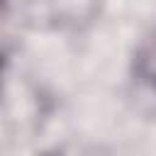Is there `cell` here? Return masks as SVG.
<instances>
[{
  "label": "cell",
  "mask_w": 156,
  "mask_h": 156,
  "mask_svg": "<svg viewBox=\"0 0 156 156\" xmlns=\"http://www.w3.org/2000/svg\"><path fill=\"white\" fill-rule=\"evenodd\" d=\"M129 71H132V78L141 88L156 93V27L149 29L136 41V46L132 51V66H129Z\"/></svg>",
  "instance_id": "1"
},
{
  "label": "cell",
  "mask_w": 156,
  "mask_h": 156,
  "mask_svg": "<svg viewBox=\"0 0 156 156\" xmlns=\"http://www.w3.org/2000/svg\"><path fill=\"white\" fill-rule=\"evenodd\" d=\"M39 156H112V151L98 141H63L44 149Z\"/></svg>",
  "instance_id": "2"
}]
</instances>
